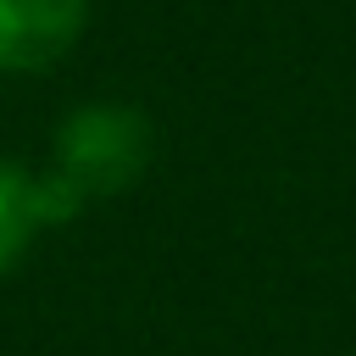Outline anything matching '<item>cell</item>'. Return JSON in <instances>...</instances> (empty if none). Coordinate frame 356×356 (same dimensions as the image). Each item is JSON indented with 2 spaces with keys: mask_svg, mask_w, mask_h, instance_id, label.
Returning a JSON list of instances; mask_svg holds the SVG:
<instances>
[{
  "mask_svg": "<svg viewBox=\"0 0 356 356\" xmlns=\"http://www.w3.org/2000/svg\"><path fill=\"white\" fill-rule=\"evenodd\" d=\"M150 156H156V128L134 100H83L61 117L50 139V172L83 206L134 189Z\"/></svg>",
  "mask_w": 356,
  "mask_h": 356,
  "instance_id": "obj_1",
  "label": "cell"
},
{
  "mask_svg": "<svg viewBox=\"0 0 356 356\" xmlns=\"http://www.w3.org/2000/svg\"><path fill=\"white\" fill-rule=\"evenodd\" d=\"M89 28V0H0V72L56 67Z\"/></svg>",
  "mask_w": 356,
  "mask_h": 356,
  "instance_id": "obj_2",
  "label": "cell"
},
{
  "mask_svg": "<svg viewBox=\"0 0 356 356\" xmlns=\"http://www.w3.org/2000/svg\"><path fill=\"white\" fill-rule=\"evenodd\" d=\"M39 200H33V172L17 161H0V278L22 261L28 239L39 234Z\"/></svg>",
  "mask_w": 356,
  "mask_h": 356,
  "instance_id": "obj_3",
  "label": "cell"
}]
</instances>
